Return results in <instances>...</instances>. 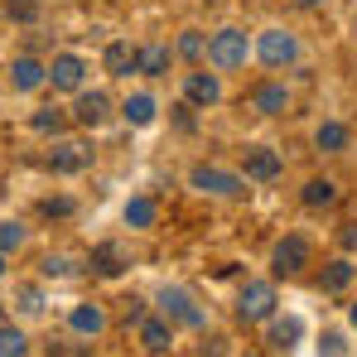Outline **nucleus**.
I'll use <instances>...</instances> for the list:
<instances>
[{
    "label": "nucleus",
    "mask_w": 357,
    "mask_h": 357,
    "mask_svg": "<svg viewBox=\"0 0 357 357\" xmlns=\"http://www.w3.org/2000/svg\"><path fill=\"white\" fill-rule=\"evenodd\" d=\"M208 59H213V68H241L251 59V44H246L241 29H218L208 39Z\"/></svg>",
    "instance_id": "1"
},
{
    "label": "nucleus",
    "mask_w": 357,
    "mask_h": 357,
    "mask_svg": "<svg viewBox=\"0 0 357 357\" xmlns=\"http://www.w3.org/2000/svg\"><path fill=\"white\" fill-rule=\"evenodd\" d=\"M237 314H241V324H261V319H271V314H275V290H271L266 280H251V285L237 295Z\"/></svg>",
    "instance_id": "2"
},
{
    "label": "nucleus",
    "mask_w": 357,
    "mask_h": 357,
    "mask_svg": "<svg viewBox=\"0 0 357 357\" xmlns=\"http://www.w3.org/2000/svg\"><path fill=\"white\" fill-rule=\"evenodd\" d=\"M256 54H261L266 68H285V63H295L299 44H295V34H290V29H266V34H261V44H256Z\"/></svg>",
    "instance_id": "3"
},
{
    "label": "nucleus",
    "mask_w": 357,
    "mask_h": 357,
    "mask_svg": "<svg viewBox=\"0 0 357 357\" xmlns=\"http://www.w3.org/2000/svg\"><path fill=\"white\" fill-rule=\"evenodd\" d=\"M188 183H193L198 193H218V198H237L241 188H246L237 174H227V169H213V165H198V169L188 174Z\"/></svg>",
    "instance_id": "4"
},
{
    "label": "nucleus",
    "mask_w": 357,
    "mask_h": 357,
    "mask_svg": "<svg viewBox=\"0 0 357 357\" xmlns=\"http://www.w3.org/2000/svg\"><path fill=\"white\" fill-rule=\"evenodd\" d=\"M160 309H165V319H174V324H188V328H198V324H203V314L193 309L188 290H178V285H165V290H160Z\"/></svg>",
    "instance_id": "5"
},
{
    "label": "nucleus",
    "mask_w": 357,
    "mask_h": 357,
    "mask_svg": "<svg viewBox=\"0 0 357 357\" xmlns=\"http://www.w3.org/2000/svg\"><path fill=\"white\" fill-rule=\"evenodd\" d=\"M271 266H275V275H299V271L309 266V241L304 237H285L280 246H275Z\"/></svg>",
    "instance_id": "6"
},
{
    "label": "nucleus",
    "mask_w": 357,
    "mask_h": 357,
    "mask_svg": "<svg viewBox=\"0 0 357 357\" xmlns=\"http://www.w3.org/2000/svg\"><path fill=\"white\" fill-rule=\"evenodd\" d=\"M49 165H54V174H77V169L92 165V150H87L82 140H63L59 150L49 155Z\"/></svg>",
    "instance_id": "7"
},
{
    "label": "nucleus",
    "mask_w": 357,
    "mask_h": 357,
    "mask_svg": "<svg viewBox=\"0 0 357 357\" xmlns=\"http://www.w3.org/2000/svg\"><path fill=\"white\" fill-rule=\"evenodd\" d=\"M82 73H87V63L77 59V54H59L54 68H49V82H54L59 92H77V87H82Z\"/></svg>",
    "instance_id": "8"
},
{
    "label": "nucleus",
    "mask_w": 357,
    "mask_h": 357,
    "mask_svg": "<svg viewBox=\"0 0 357 357\" xmlns=\"http://www.w3.org/2000/svg\"><path fill=\"white\" fill-rule=\"evenodd\" d=\"M126 266H130V256H126V246H121V241H102V246H92V271H97V275L116 280Z\"/></svg>",
    "instance_id": "9"
},
{
    "label": "nucleus",
    "mask_w": 357,
    "mask_h": 357,
    "mask_svg": "<svg viewBox=\"0 0 357 357\" xmlns=\"http://www.w3.org/2000/svg\"><path fill=\"white\" fill-rule=\"evenodd\" d=\"M10 82H15V92H34V87L49 82V68L39 59H15L10 63Z\"/></svg>",
    "instance_id": "10"
},
{
    "label": "nucleus",
    "mask_w": 357,
    "mask_h": 357,
    "mask_svg": "<svg viewBox=\"0 0 357 357\" xmlns=\"http://www.w3.org/2000/svg\"><path fill=\"white\" fill-rule=\"evenodd\" d=\"M183 97H188L193 107H213V102L222 97V87H218V77H213V73H188V82H183Z\"/></svg>",
    "instance_id": "11"
},
{
    "label": "nucleus",
    "mask_w": 357,
    "mask_h": 357,
    "mask_svg": "<svg viewBox=\"0 0 357 357\" xmlns=\"http://www.w3.org/2000/svg\"><path fill=\"white\" fill-rule=\"evenodd\" d=\"M246 178H261V183L280 178V155H275V150H266V145L246 150Z\"/></svg>",
    "instance_id": "12"
},
{
    "label": "nucleus",
    "mask_w": 357,
    "mask_h": 357,
    "mask_svg": "<svg viewBox=\"0 0 357 357\" xmlns=\"http://www.w3.org/2000/svg\"><path fill=\"white\" fill-rule=\"evenodd\" d=\"M68 328H73V333H82V338H97V333L107 328V314H102L97 304H77V309L68 314Z\"/></svg>",
    "instance_id": "13"
},
{
    "label": "nucleus",
    "mask_w": 357,
    "mask_h": 357,
    "mask_svg": "<svg viewBox=\"0 0 357 357\" xmlns=\"http://www.w3.org/2000/svg\"><path fill=\"white\" fill-rule=\"evenodd\" d=\"M73 116L82 121V126H102V121L112 116V102H107V92H82L77 97V112Z\"/></svg>",
    "instance_id": "14"
},
{
    "label": "nucleus",
    "mask_w": 357,
    "mask_h": 357,
    "mask_svg": "<svg viewBox=\"0 0 357 357\" xmlns=\"http://www.w3.org/2000/svg\"><path fill=\"white\" fill-rule=\"evenodd\" d=\"M140 343H145V353H169V343H174V338H169V324H165V319H140Z\"/></svg>",
    "instance_id": "15"
},
{
    "label": "nucleus",
    "mask_w": 357,
    "mask_h": 357,
    "mask_svg": "<svg viewBox=\"0 0 357 357\" xmlns=\"http://www.w3.org/2000/svg\"><path fill=\"white\" fill-rule=\"evenodd\" d=\"M165 68H169V49H165V44H145V49H135V73L160 77Z\"/></svg>",
    "instance_id": "16"
},
{
    "label": "nucleus",
    "mask_w": 357,
    "mask_h": 357,
    "mask_svg": "<svg viewBox=\"0 0 357 357\" xmlns=\"http://www.w3.org/2000/svg\"><path fill=\"white\" fill-rule=\"evenodd\" d=\"M107 73H112V77H130V73H135V49H130L126 39L107 44Z\"/></svg>",
    "instance_id": "17"
},
{
    "label": "nucleus",
    "mask_w": 357,
    "mask_h": 357,
    "mask_svg": "<svg viewBox=\"0 0 357 357\" xmlns=\"http://www.w3.org/2000/svg\"><path fill=\"white\" fill-rule=\"evenodd\" d=\"M256 112H266V116H280L285 107H290V92L285 87H275V82H266V87H256Z\"/></svg>",
    "instance_id": "18"
},
{
    "label": "nucleus",
    "mask_w": 357,
    "mask_h": 357,
    "mask_svg": "<svg viewBox=\"0 0 357 357\" xmlns=\"http://www.w3.org/2000/svg\"><path fill=\"white\" fill-rule=\"evenodd\" d=\"M121 116L130 121V126H150V121H155V97H145V92H135V97H126V107H121Z\"/></svg>",
    "instance_id": "19"
},
{
    "label": "nucleus",
    "mask_w": 357,
    "mask_h": 357,
    "mask_svg": "<svg viewBox=\"0 0 357 357\" xmlns=\"http://www.w3.org/2000/svg\"><path fill=\"white\" fill-rule=\"evenodd\" d=\"M299 198H304V208H328V203H338V188L328 178H309Z\"/></svg>",
    "instance_id": "20"
},
{
    "label": "nucleus",
    "mask_w": 357,
    "mask_h": 357,
    "mask_svg": "<svg viewBox=\"0 0 357 357\" xmlns=\"http://www.w3.org/2000/svg\"><path fill=\"white\" fill-rule=\"evenodd\" d=\"M314 145H319L324 155H338V150L348 145V130H343L338 121H324V126H319V135H314Z\"/></svg>",
    "instance_id": "21"
},
{
    "label": "nucleus",
    "mask_w": 357,
    "mask_h": 357,
    "mask_svg": "<svg viewBox=\"0 0 357 357\" xmlns=\"http://www.w3.org/2000/svg\"><path fill=\"white\" fill-rule=\"evenodd\" d=\"M299 333H304L299 319H275V324H271V348H295Z\"/></svg>",
    "instance_id": "22"
},
{
    "label": "nucleus",
    "mask_w": 357,
    "mask_h": 357,
    "mask_svg": "<svg viewBox=\"0 0 357 357\" xmlns=\"http://www.w3.org/2000/svg\"><path fill=\"white\" fill-rule=\"evenodd\" d=\"M0 357H29V338L10 324H0Z\"/></svg>",
    "instance_id": "23"
},
{
    "label": "nucleus",
    "mask_w": 357,
    "mask_h": 357,
    "mask_svg": "<svg viewBox=\"0 0 357 357\" xmlns=\"http://www.w3.org/2000/svg\"><path fill=\"white\" fill-rule=\"evenodd\" d=\"M126 222H130V227H150V222H155V203H150V198H130V203H126Z\"/></svg>",
    "instance_id": "24"
},
{
    "label": "nucleus",
    "mask_w": 357,
    "mask_h": 357,
    "mask_svg": "<svg viewBox=\"0 0 357 357\" xmlns=\"http://www.w3.org/2000/svg\"><path fill=\"white\" fill-rule=\"evenodd\" d=\"M348 280H353V266H348V261H333V266L324 271V290H328V295L348 290Z\"/></svg>",
    "instance_id": "25"
},
{
    "label": "nucleus",
    "mask_w": 357,
    "mask_h": 357,
    "mask_svg": "<svg viewBox=\"0 0 357 357\" xmlns=\"http://www.w3.org/2000/svg\"><path fill=\"white\" fill-rule=\"evenodd\" d=\"M29 126H34V130H44V135H49V130L59 135V130H63V112H59V107H39V112L29 116Z\"/></svg>",
    "instance_id": "26"
},
{
    "label": "nucleus",
    "mask_w": 357,
    "mask_h": 357,
    "mask_svg": "<svg viewBox=\"0 0 357 357\" xmlns=\"http://www.w3.org/2000/svg\"><path fill=\"white\" fill-rule=\"evenodd\" d=\"M49 357H92V343H77V338H54Z\"/></svg>",
    "instance_id": "27"
},
{
    "label": "nucleus",
    "mask_w": 357,
    "mask_h": 357,
    "mask_svg": "<svg viewBox=\"0 0 357 357\" xmlns=\"http://www.w3.org/2000/svg\"><path fill=\"white\" fill-rule=\"evenodd\" d=\"M5 15L20 20V24H34L39 20V0H5Z\"/></svg>",
    "instance_id": "28"
},
{
    "label": "nucleus",
    "mask_w": 357,
    "mask_h": 357,
    "mask_svg": "<svg viewBox=\"0 0 357 357\" xmlns=\"http://www.w3.org/2000/svg\"><path fill=\"white\" fill-rule=\"evenodd\" d=\"M20 241H24V227L20 222H0V256H10Z\"/></svg>",
    "instance_id": "29"
},
{
    "label": "nucleus",
    "mask_w": 357,
    "mask_h": 357,
    "mask_svg": "<svg viewBox=\"0 0 357 357\" xmlns=\"http://www.w3.org/2000/svg\"><path fill=\"white\" fill-rule=\"evenodd\" d=\"M203 49H208V44H203V34H198V29H188V34L178 39V54H183V59H203Z\"/></svg>",
    "instance_id": "30"
},
{
    "label": "nucleus",
    "mask_w": 357,
    "mask_h": 357,
    "mask_svg": "<svg viewBox=\"0 0 357 357\" xmlns=\"http://www.w3.org/2000/svg\"><path fill=\"white\" fill-rule=\"evenodd\" d=\"M319 353H324V357H343V353H348V343H343V333H324V343H319Z\"/></svg>",
    "instance_id": "31"
},
{
    "label": "nucleus",
    "mask_w": 357,
    "mask_h": 357,
    "mask_svg": "<svg viewBox=\"0 0 357 357\" xmlns=\"http://www.w3.org/2000/svg\"><path fill=\"white\" fill-rule=\"evenodd\" d=\"M20 309H24V314H39V309H44V295H39V290H20Z\"/></svg>",
    "instance_id": "32"
},
{
    "label": "nucleus",
    "mask_w": 357,
    "mask_h": 357,
    "mask_svg": "<svg viewBox=\"0 0 357 357\" xmlns=\"http://www.w3.org/2000/svg\"><path fill=\"white\" fill-rule=\"evenodd\" d=\"M68 213H73L68 198H49V203H44V218H68Z\"/></svg>",
    "instance_id": "33"
},
{
    "label": "nucleus",
    "mask_w": 357,
    "mask_h": 357,
    "mask_svg": "<svg viewBox=\"0 0 357 357\" xmlns=\"http://www.w3.org/2000/svg\"><path fill=\"white\" fill-rule=\"evenodd\" d=\"M44 275H68V261H63V256H49V261H44Z\"/></svg>",
    "instance_id": "34"
},
{
    "label": "nucleus",
    "mask_w": 357,
    "mask_h": 357,
    "mask_svg": "<svg viewBox=\"0 0 357 357\" xmlns=\"http://www.w3.org/2000/svg\"><path fill=\"white\" fill-rule=\"evenodd\" d=\"M126 319L140 324V319H145V304H140V299H126Z\"/></svg>",
    "instance_id": "35"
},
{
    "label": "nucleus",
    "mask_w": 357,
    "mask_h": 357,
    "mask_svg": "<svg viewBox=\"0 0 357 357\" xmlns=\"http://www.w3.org/2000/svg\"><path fill=\"white\" fill-rule=\"evenodd\" d=\"M348 319H353V328H357V304H353V309H348Z\"/></svg>",
    "instance_id": "36"
},
{
    "label": "nucleus",
    "mask_w": 357,
    "mask_h": 357,
    "mask_svg": "<svg viewBox=\"0 0 357 357\" xmlns=\"http://www.w3.org/2000/svg\"><path fill=\"white\" fill-rule=\"evenodd\" d=\"M299 5H309V10H314V5H324V0H299Z\"/></svg>",
    "instance_id": "37"
},
{
    "label": "nucleus",
    "mask_w": 357,
    "mask_h": 357,
    "mask_svg": "<svg viewBox=\"0 0 357 357\" xmlns=\"http://www.w3.org/2000/svg\"><path fill=\"white\" fill-rule=\"evenodd\" d=\"M0 275H5V256H0Z\"/></svg>",
    "instance_id": "38"
},
{
    "label": "nucleus",
    "mask_w": 357,
    "mask_h": 357,
    "mask_svg": "<svg viewBox=\"0 0 357 357\" xmlns=\"http://www.w3.org/2000/svg\"><path fill=\"white\" fill-rule=\"evenodd\" d=\"M0 314H5V309H0Z\"/></svg>",
    "instance_id": "39"
}]
</instances>
